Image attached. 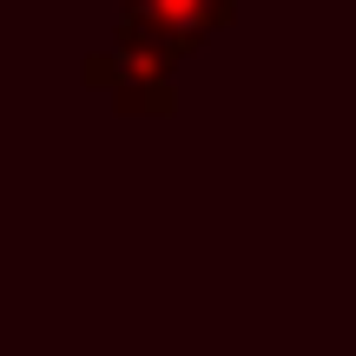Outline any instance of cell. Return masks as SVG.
I'll list each match as a JSON object with an SVG mask.
<instances>
[{"label":"cell","instance_id":"1","mask_svg":"<svg viewBox=\"0 0 356 356\" xmlns=\"http://www.w3.org/2000/svg\"><path fill=\"white\" fill-rule=\"evenodd\" d=\"M172 60H178V53L145 20L119 13L113 47L86 60V86L113 92L119 113H172Z\"/></svg>","mask_w":356,"mask_h":356},{"label":"cell","instance_id":"2","mask_svg":"<svg viewBox=\"0 0 356 356\" xmlns=\"http://www.w3.org/2000/svg\"><path fill=\"white\" fill-rule=\"evenodd\" d=\"M132 20H145L172 53H191L198 40H211L218 26H231V0H126Z\"/></svg>","mask_w":356,"mask_h":356}]
</instances>
